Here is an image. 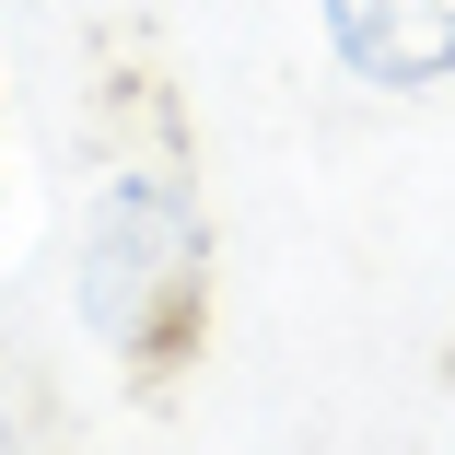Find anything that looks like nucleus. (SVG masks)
<instances>
[{"mask_svg": "<svg viewBox=\"0 0 455 455\" xmlns=\"http://www.w3.org/2000/svg\"><path fill=\"white\" fill-rule=\"evenodd\" d=\"M0 199H12V164H0Z\"/></svg>", "mask_w": 455, "mask_h": 455, "instance_id": "7ed1b4c3", "label": "nucleus"}, {"mask_svg": "<svg viewBox=\"0 0 455 455\" xmlns=\"http://www.w3.org/2000/svg\"><path fill=\"white\" fill-rule=\"evenodd\" d=\"M70 315H82V339H106L129 362L140 397H164L199 362V339H211V199H199L175 140L94 164L82 245H70Z\"/></svg>", "mask_w": 455, "mask_h": 455, "instance_id": "f257e3e1", "label": "nucleus"}, {"mask_svg": "<svg viewBox=\"0 0 455 455\" xmlns=\"http://www.w3.org/2000/svg\"><path fill=\"white\" fill-rule=\"evenodd\" d=\"M327 47L374 94H443L455 82V0H315Z\"/></svg>", "mask_w": 455, "mask_h": 455, "instance_id": "f03ea898", "label": "nucleus"}]
</instances>
